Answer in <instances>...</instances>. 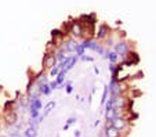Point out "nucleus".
Here are the masks:
<instances>
[{
	"label": "nucleus",
	"mask_w": 156,
	"mask_h": 137,
	"mask_svg": "<svg viewBox=\"0 0 156 137\" xmlns=\"http://www.w3.org/2000/svg\"><path fill=\"white\" fill-rule=\"evenodd\" d=\"M0 137H6V136H0Z\"/></svg>",
	"instance_id": "nucleus-1"
}]
</instances>
